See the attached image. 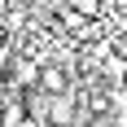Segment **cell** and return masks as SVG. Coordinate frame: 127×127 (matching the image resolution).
<instances>
[{
	"label": "cell",
	"instance_id": "2",
	"mask_svg": "<svg viewBox=\"0 0 127 127\" xmlns=\"http://www.w3.org/2000/svg\"><path fill=\"white\" fill-rule=\"evenodd\" d=\"M13 62V48H9V39H0V79H4V70H9Z\"/></svg>",
	"mask_w": 127,
	"mask_h": 127
},
{
	"label": "cell",
	"instance_id": "4",
	"mask_svg": "<svg viewBox=\"0 0 127 127\" xmlns=\"http://www.w3.org/2000/svg\"><path fill=\"white\" fill-rule=\"evenodd\" d=\"M0 96H4V79H0Z\"/></svg>",
	"mask_w": 127,
	"mask_h": 127
},
{
	"label": "cell",
	"instance_id": "3",
	"mask_svg": "<svg viewBox=\"0 0 127 127\" xmlns=\"http://www.w3.org/2000/svg\"><path fill=\"white\" fill-rule=\"evenodd\" d=\"M4 9H9V0H0V13H4Z\"/></svg>",
	"mask_w": 127,
	"mask_h": 127
},
{
	"label": "cell",
	"instance_id": "5",
	"mask_svg": "<svg viewBox=\"0 0 127 127\" xmlns=\"http://www.w3.org/2000/svg\"><path fill=\"white\" fill-rule=\"evenodd\" d=\"M123 83H127V79H123Z\"/></svg>",
	"mask_w": 127,
	"mask_h": 127
},
{
	"label": "cell",
	"instance_id": "1",
	"mask_svg": "<svg viewBox=\"0 0 127 127\" xmlns=\"http://www.w3.org/2000/svg\"><path fill=\"white\" fill-rule=\"evenodd\" d=\"M79 127H114V114H88Z\"/></svg>",
	"mask_w": 127,
	"mask_h": 127
}]
</instances>
